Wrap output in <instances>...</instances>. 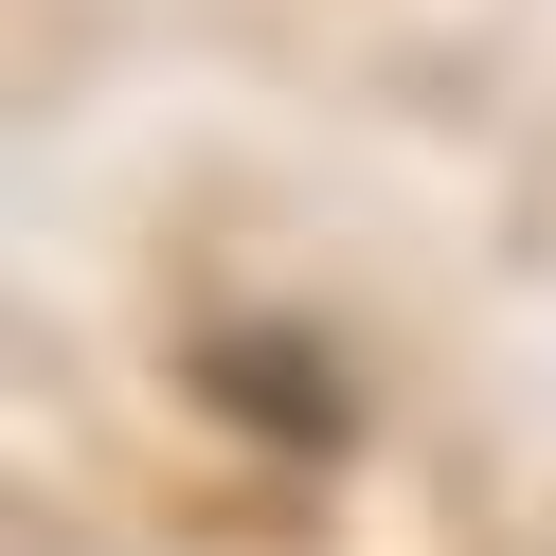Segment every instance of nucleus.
Segmentation results:
<instances>
[]
</instances>
